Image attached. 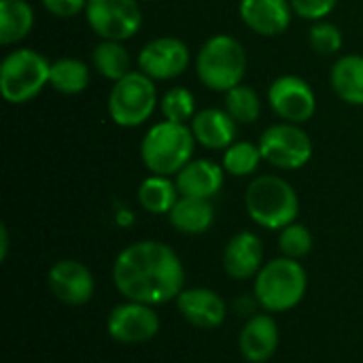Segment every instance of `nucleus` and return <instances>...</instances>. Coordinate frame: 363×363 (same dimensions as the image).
<instances>
[{"mask_svg": "<svg viewBox=\"0 0 363 363\" xmlns=\"http://www.w3.org/2000/svg\"><path fill=\"white\" fill-rule=\"evenodd\" d=\"M225 181V170L221 164L198 157L191 160L177 177L174 183L179 187V194L185 198H200V200H211L215 198Z\"/></svg>", "mask_w": 363, "mask_h": 363, "instance_id": "18", "label": "nucleus"}, {"mask_svg": "<svg viewBox=\"0 0 363 363\" xmlns=\"http://www.w3.org/2000/svg\"><path fill=\"white\" fill-rule=\"evenodd\" d=\"M194 138L208 151H225L238 134V123L221 106H208L196 113L189 123Z\"/></svg>", "mask_w": 363, "mask_h": 363, "instance_id": "16", "label": "nucleus"}, {"mask_svg": "<svg viewBox=\"0 0 363 363\" xmlns=\"http://www.w3.org/2000/svg\"><path fill=\"white\" fill-rule=\"evenodd\" d=\"M91 66L102 79L111 83L123 79L134 70L132 55L128 47L119 40H100L91 51Z\"/></svg>", "mask_w": 363, "mask_h": 363, "instance_id": "24", "label": "nucleus"}, {"mask_svg": "<svg viewBox=\"0 0 363 363\" xmlns=\"http://www.w3.org/2000/svg\"><path fill=\"white\" fill-rule=\"evenodd\" d=\"M257 145L264 162L279 170H300L313 157V140L306 130L287 121L268 125Z\"/></svg>", "mask_w": 363, "mask_h": 363, "instance_id": "8", "label": "nucleus"}, {"mask_svg": "<svg viewBox=\"0 0 363 363\" xmlns=\"http://www.w3.org/2000/svg\"><path fill=\"white\" fill-rule=\"evenodd\" d=\"M194 66L198 81L206 89L225 94L245 81L249 57L245 45L234 34L219 32L200 45Z\"/></svg>", "mask_w": 363, "mask_h": 363, "instance_id": "2", "label": "nucleus"}, {"mask_svg": "<svg viewBox=\"0 0 363 363\" xmlns=\"http://www.w3.org/2000/svg\"><path fill=\"white\" fill-rule=\"evenodd\" d=\"M51 294L66 306H83L91 300L96 283L89 268L77 259H62L47 274Z\"/></svg>", "mask_w": 363, "mask_h": 363, "instance_id": "13", "label": "nucleus"}, {"mask_svg": "<svg viewBox=\"0 0 363 363\" xmlns=\"http://www.w3.org/2000/svg\"><path fill=\"white\" fill-rule=\"evenodd\" d=\"M113 283L123 298L157 306L179 298L185 283V268L168 245L138 240L117 255Z\"/></svg>", "mask_w": 363, "mask_h": 363, "instance_id": "1", "label": "nucleus"}, {"mask_svg": "<svg viewBox=\"0 0 363 363\" xmlns=\"http://www.w3.org/2000/svg\"><path fill=\"white\" fill-rule=\"evenodd\" d=\"M308 287V274L298 259L279 257L257 272L255 277V298L270 313H285L296 308Z\"/></svg>", "mask_w": 363, "mask_h": 363, "instance_id": "7", "label": "nucleus"}, {"mask_svg": "<svg viewBox=\"0 0 363 363\" xmlns=\"http://www.w3.org/2000/svg\"><path fill=\"white\" fill-rule=\"evenodd\" d=\"M196 145L187 123L162 119L145 132L140 140V162L149 174L177 177L194 160Z\"/></svg>", "mask_w": 363, "mask_h": 363, "instance_id": "3", "label": "nucleus"}, {"mask_svg": "<svg viewBox=\"0 0 363 363\" xmlns=\"http://www.w3.org/2000/svg\"><path fill=\"white\" fill-rule=\"evenodd\" d=\"M191 64V51L189 45L179 36H155L147 40L138 55L136 66L140 72H145L155 83L160 81H172L187 72Z\"/></svg>", "mask_w": 363, "mask_h": 363, "instance_id": "10", "label": "nucleus"}, {"mask_svg": "<svg viewBox=\"0 0 363 363\" xmlns=\"http://www.w3.org/2000/svg\"><path fill=\"white\" fill-rule=\"evenodd\" d=\"M264 162L259 145L251 140H234L221 155V166L225 174L232 177H251L257 172L259 164Z\"/></svg>", "mask_w": 363, "mask_h": 363, "instance_id": "27", "label": "nucleus"}, {"mask_svg": "<svg viewBox=\"0 0 363 363\" xmlns=\"http://www.w3.org/2000/svg\"><path fill=\"white\" fill-rule=\"evenodd\" d=\"M330 85L342 102L363 106V55H340L330 68Z\"/></svg>", "mask_w": 363, "mask_h": 363, "instance_id": "20", "label": "nucleus"}, {"mask_svg": "<svg viewBox=\"0 0 363 363\" xmlns=\"http://www.w3.org/2000/svg\"><path fill=\"white\" fill-rule=\"evenodd\" d=\"M160 108V94L153 79L138 68L111 85L106 111L115 125L132 130L145 125Z\"/></svg>", "mask_w": 363, "mask_h": 363, "instance_id": "6", "label": "nucleus"}, {"mask_svg": "<svg viewBox=\"0 0 363 363\" xmlns=\"http://www.w3.org/2000/svg\"><path fill=\"white\" fill-rule=\"evenodd\" d=\"M177 308L185 321L202 330H215L225 321V302L219 294L206 287L183 289L177 298Z\"/></svg>", "mask_w": 363, "mask_h": 363, "instance_id": "15", "label": "nucleus"}, {"mask_svg": "<svg viewBox=\"0 0 363 363\" xmlns=\"http://www.w3.org/2000/svg\"><path fill=\"white\" fill-rule=\"evenodd\" d=\"M223 268L228 277L236 281H247L257 277L264 268V245L253 232L234 234L223 251Z\"/></svg>", "mask_w": 363, "mask_h": 363, "instance_id": "17", "label": "nucleus"}, {"mask_svg": "<svg viewBox=\"0 0 363 363\" xmlns=\"http://www.w3.org/2000/svg\"><path fill=\"white\" fill-rule=\"evenodd\" d=\"M313 234L306 225L302 223H291L287 228L281 230L279 234V247H281V253L285 257H291V259H302L306 257L311 251H313Z\"/></svg>", "mask_w": 363, "mask_h": 363, "instance_id": "30", "label": "nucleus"}, {"mask_svg": "<svg viewBox=\"0 0 363 363\" xmlns=\"http://www.w3.org/2000/svg\"><path fill=\"white\" fill-rule=\"evenodd\" d=\"M249 217L266 230H283L298 219L300 198L289 181L279 174L255 177L245 191Z\"/></svg>", "mask_w": 363, "mask_h": 363, "instance_id": "4", "label": "nucleus"}, {"mask_svg": "<svg viewBox=\"0 0 363 363\" xmlns=\"http://www.w3.org/2000/svg\"><path fill=\"white\" fill-rule=\"evenodd\" d=\"M138 2H151V0H138Z\"/></svg>", "mask_w": 363, "mask_h": 363, "instance_id": "35", "label": "nucleus"}, {"mask_svg": "<svg viewBox=\"0 0 363 363\" xmlns=\"http://www.w3.org/2000/svg\"><path fill=\"white\" fill-rule=\"evenodd\" d=\"M187 2H189V0H187Z\"/></svg>", "mask_w": 363, "mask_h": 363, "instance_id": "36", "label": "nucleus"}, {"mask_svg": "<svg viewBox=\"0 0 363 363\" xmlns=\"http://www.w3.org/2000/svg\"><path fill=\"white\" fill-rule=\"evenodd\" d=\"M308 45L317 55H325V57L336 55L345 45L342 30L334 21H328V19L315 21L311 23V30H308Z\"/></svg>", "mask_w": 363, "mask_h": 363, "instance_id": "29", "label": "nucleus"}, {"mask_svg": "<svg viewBox=\"0 0 363 363\" xmlns=\"http://www.w3.org/2000/svg\"><path fill=\"white\" fill-rule=\"evenodd\" d=\"M89 79H91V70L79 57H57L51 62L49 85L62 96H77L85 91Z\"/></svg>", "mask_w": 363, "mask_h": 363, "instance_id": "25", "label": "nucleus"}, {"mask_svg": "<svg viewBox=\"0 0 363 363\" xmlns=\"http://www.w3.org/2000/svg\"><path fill=\"white\" fill-rule=\"evenodd\" d=\"M181 198L179 187L172 177L162 174H149L136 191V200L143 211L151 215H168L177 200Z\"/></svg>", "mask_w": 363, "mask_h": 363, "instance_id": "23", "label": "nucleus"}, {"mask_svg": "<svg viewBox=\"0 0 363 363\" xmlns=\"http://www.w3.org/2000/svg\"><path fill=\"white\" fill-rule=\"evenodd\" d=\"M289 2H291L294 15L311 23L330 17L338 6V0H289Z\"/></svg>", "mask_w": 363, "mask_h": 363, "instance_id": "31", "label": "nucleus"}, {"mask_svg": "<svg viewBox=\"0 0 363 363\" xmlns=\"http://www.w3.org/2000/svg\"><path fill=\"white\" fill-rule=\"evenodd\" d=\"M238 17L251 32L274 38L289 30L294 9L289 0H238Z\"/></svg>", "mask_w": 363, "mask_h": 363, "instance_id": "14", "label": "nucleus"}, {"mask_svg": "<svg viewBox=\"0 0 363 363\" xmlns=\"http://www.w3.org/2000/svg\"><path fill=\"white\" fill-rule=\"evenodd\" d=\"M268 106L281 121L304 125L317 113V94L306 79L281 74L268 87Z\"/></svg>", "mask_w": 363, "mask_h": 363, "instance_id": "11", "label": "nucleus"}, {"mask_svg": "<svg viewBox=\"0 0 363 363\" xmlns=\"http://www.w3.org/2000/svg\"><path fill=\"white\" fill-rule=\"evenodd\" d=\"M51 62L36 49L17 47L0 62V94L9 104H28L49 85Z\"/></svg>", "mask_w": 363, "mask_h": 363, "instance_id": "5", "label": "nucleus"}, {"mask_svg": "<svg viewBox=\"0 0 363 363\" xmlns=\"http://www.w3.org/2000/svg\"><path fill=\"white\" fill-rule=\"evenodd\" d=\"M240 355L249 363L268 362L279 349V325L270 315H255L238 336Z\"/></svg>", "mask_w": 363, "mask_h": 363, "instance_id": "19", "label": "nucleus"}, {"mask_svg": "<svg viewBox=\"0 0 363 363\" xmlns=\"http://www.w3.org/2000/svg\"><path fill=\"white\" fill-rule=\"evenodd\" d=\"M43 9L57 19H72L85 13L87 0H40Z\"/></svg>", "mask_w": 363, "mask_h": 363, "instance_id": "32", "label": "nucleus"}, {"mask_svg": "<svg viewBox=\"0 0 363 363\" xmlns=\"http://www.w3.org/2000/svg\"><path fill=\"white\" fill-rule=\"evenodd\" d=\"M170 225L187 236H198L211 230L215 223V206L211 200L200 198H185L181 196L172 211L168 213Z\"/></svg>", "mask_w": 363, "mask_h": 363, "instance_id": "21", "label": "nucleus"}, {"mask_svg": "<svg viewBox=\"0 0 363 363\" xmlns=\"http://www.w3.org/2000/svg\"><path fill=\"white\" fill-rule=\"evenodd\" d=\"M106 330L108 336L121 345H143L157 336L160 317L155 315L153 306L128 300L111 311Z\"/></svg>", "mask_w": 363, "mask_h": 363, "instance_id": "12", "label": "nucleus"}, {"mask_svg": "<svg viewBox=\"0 0 363 363\" xmlns=\"http://www.w3.org/2000/svg\"><path fill=\"white\" fill-rule=\"evenodd\" d=\"M0 238H2V259H4L6 257V249H9V232H6L4 225L0 228Z\"/></svg>", "mask_w": 363, "mask_h": 363, "instance_id": "34", "label": "nucleus"}, {"mask_svg": "<svg viewBox=\"0 0 363 363\" xmlns=\"http://www.w3.org/2000/svg\"><path fill=\"white\" fill-rule=\"evenodd\" d=\"M160 113L164 119L174 123H191L196 117V96L183 85H174L160 96Z\"/></svg>", "mask_w": 363, "mask_h": 363, "instance_id": "28", "label": "nucleus"}, {"mask_svg": "<svg viewBox=\"0 0 363 363\" xmlns=\"http://www.w3.org/2000/svg\"><path fill=\"white\" fill-rule=\"evenodd\" d=\"M85 21L100 40L125 43L143 28L138 0H87Z\"/></svg>", "mask_w": 363, "mask_h": 363, "instance_id": "9", "label": "nucleus"}, {"mask_svg": "<svg viewBox=\"0 0 363 363\" xmlns=\"http://www.w3.org/2000/svg\"><path fill=\"white\" fill-rule=\"evenodd\" d=\"M223 108L238 125H251L262 115V98L251 85L240 83L223 94Z\"/></svg>", "mask_w": 363, "mask_h": 363, "instance_id": "26", "label": "nucleus"}, {"mask_svg": "<svg viewBox=\"0 0 363 363\" xmlns=\"http://www.w3.org/2000/svg\"><path fill=\"white\" fill-rule=\"evenodd\" d=\"M36 23L34 6L28 0H0V45L13 47L30 36Z\"/></svg>", "mask_w": 363, "mask_h": 363, "instance_id": "22", "label": "nucleus"}, {"mask_svg": "<svg viewBox=\"0 0 363 363\" xmlns=\"http://www.w3.org/2000/svg\"><path fill=\"white\" fill-rule=\"evenodd\" d=\"M115 219H117V223H119L121 228H128V225H132V221H134V213H132L125 204H119Z\"/></svg>", "mask_w": 363, "mask_h": 363, "instance_id": "33", "label": "nucleus"}]
</instances>
